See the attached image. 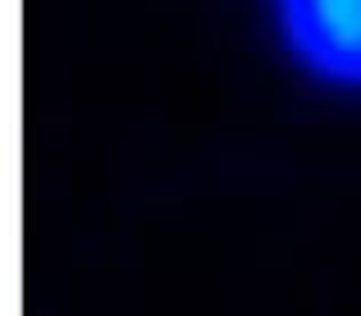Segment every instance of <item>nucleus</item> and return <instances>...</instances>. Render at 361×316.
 <instances>
[{
	"mask_svg": "<svg viewBox=\"0 0 361 316\" xmlns=\"http://www.w3.org/2000/svg\"><path fill=\"white\" fill-rule=\"evenodd\" d=\"M288 37L316 69L361 78V0H279Z\"/></svg>",
	"mask_w": 361,
	"mask_h": 316,
	"instance_id": "obj_1",
	"label": "nucleus"
}]
</instances>
